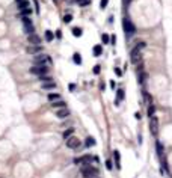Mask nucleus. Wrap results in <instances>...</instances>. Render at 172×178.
I'll return each instance as SVG.
<instances>
[{
  "instance_id": "nucleus-1",
  "label": "nucleus",
  "mask_w": 172,
  "mask_h": 178,
  "mask_svg": "<svg viewBox=\"0 0 172 178\" xmlns=\"http://www.w3.org/2000/svg\"><path fill=\"white\" fill-rule=\"evenodd\" d=\"M146 47L145 42H138V45L131 50V53H130V59H131V62L134 63V65H138L139 62H142V50Z\"/></svg>"
},
{
  "instance_id": "nucleus-2",
  "label": "nucleus",
  "mask_w": 172,
  "mask_h": 178,
  "mask_svg": "<svg viewBox=\"0 0 172 178\" xmlns=\"http://www.w3.org/2000/svg\"><path fill=\"white\" fill-rule=\"evenodd\" d=\"M82 177L83 178H97L98 177V169L92 165H83L82 166Z\"/></svg>"
},
{
  "instance_id": "nucleus-3",
  "label": "nucleus",
  "mask_w": 172,
  "mask_h": 178,
  "mask_svg": "<svg viewBox=\"0 0 172 178\" xmlns=\"http://www.w3.org/2000/svg\"><path fill=\"white\" fill-rule=\"evenodd\" d=\"M122 27H124V32H125V36H133L136 33V26L133 24V21L130 18H124L122 21Z\"/></svg>"
},
{
  "instance_id": "nucleus-4",
  "label": "nucleus",
  "mask_w": 172,
  "mask_h": 178,
  "mask_svg": "<svg viewBox=\"0 0 172 178\" xmlns=\"http://www.w3.org/2000/svg\"><path fill=\"white\" fill-rule=\"evenodd\" d=\"M30 72L36 74V76H44V74L48 72V68H47V65H33L30 68Z\"/></svg>"
},
{
  "instance_id": "nucleus-5",
  "label": "nucleus",
  "mask_w": 172,
  "mask_h": 178,
  "mask_svg": "<svg viewBox=\"0 0 172 178\" xmlns=\"http://www.w3.org/2000/svg\"><path fill=\"white\" fill-rule=\"evenodd\" d=\"M52 63V59L47 56V54H38L35 56V65H50Z\"/></svg>"
},
{
  "instance_id": "nucleus-6",
  "label": "nucleus",
  "mask_w": 172,
  "mask_h": 178,
  "mask_svg": "<svg viewBox=\"0 0 172 178\" xmlns=\"http://www.w3.org/2000/svg\"><path fill=\"white\" fill-rule=\"evenodd\" d=\"M149 130H151L153 136L159 134V119H157V116H151L149 118Z\"/></svg>"
},
{
  "instance_id": "nucleus-7",
  "label": "nucleus",
  "mask_w": 172,
  "mask_h": 178,
  "mask_svg": "<svg viewBox=\"0 0 172 178\" xmlns=\"http://www.w3.org/2000/svg\"><path fill=\"white\" fill-rule=\"evenodd\" d=\"M95 160V159H92L89 154H86V155H83V157H77V159H74V163L76 165H91V161Z\"/></svg>"
},
{
  "instance_id": "nucleus-8",
  "label": "nucleus",
  "mask_w": 172,
  "mask_h": 178,
  "mask_svg": "<svg viewBox=\"0 0 172 178\" xmlns=\"http://www.w3.org/2000/svg\"><path fill=\"white\" fill-rule=\"evenodd\" d=\"M67 146L71 148V150L78 148V146H80V140H78L77 137H74V136H69L68 139H67Z\"/></svg>"
},
{
  "instance_id": "nucleus-9",
  "label": "nucleus",
  "mask_w": 172,
  "mask_h": 178,
  "mask_svg": "<svg viewBox=\"0 0 172 178\" xmlns=\"http://www.w3.org/2000/svg\"><path fill=\"white\" fill-rule=\"evenodd\" d=\"M27 41H29L30 45H41V38L36 35V33H30L29 38H27Z\"/></svg>"
},
{
  "instance_id": "nucleus-10",
  "label": "nucleus",
  "mask_w": 172,
  "mask_h": 178,
  "mask_svg": "<svg viewBox=\"0 0 172 178\" xmlns=\"http://www.w3.org/2000/svg\"><path fill=\"white\" fill-rule=\"evenodd\" d=\"M56 116L59 118V119H65L67 116H69V110L67 107H62V109H58V112H56Z\"/></svg>"
},
{
  "instance_id": "nucleus-11",
  "label": "nucleus",
  "mask_w": 172,
  "mask_h": 178,
  "mask_svg": "<svg viewBox=\"0 0 172 178\" xmlns=\"http://www.w3.org/2000/svg\"><path fill=\"white\" fill-rule=\"evenodd\" d=\"M113 157H115V165H116V169H121V155L119 151H113Z\"/></svg>"
},
{
  "instance_id": "nucleus-12",
  "label": "nucleus",
  "mask_w": 172,
  "mask_h": 178,
  "mask_svg": "<svg viewBox=\"0 0 172 178\" xmlns=\"http://www.w3.org/2000/svg\"><path fill=\"white\" fill-rule=\"evenodd\" d=\"M155 150H157V155H159V157H162V155H163L164 148H163V145H162L160 140H157V142H155Z\"/></svg>"
},
{
  "instance_id": "nucleus-13",
  "label": "nucleus",
  "mask_w": 172,
  "mask_h": 178,
  "mask_svg": "<svg viewBox=\"0 0 172 178\" xmlns=\"http://www.w3.org/2000/svg\"><path fill=\"white\" fill-rule=\"evenodd\" d=\"M27 51H29V53H32V54L39 53V51H42V47H41V45H30V47L27 48Z\"/></svg>"
},
{
  "instance_id": "nucleus-14",
  "label": "nucleus",
  "mask_w": 172,
  "mask_h": 178,
  "mask_svg": "<svg viewBox=\"0 0 172 178\" xmlns=\"http://www.w3.org/2000/svg\"><path fill=\"white\" fill-rule=\"evenodd\" d=\"M53 109H62V107H67V103L65 101H62V100H56V101H53Z\"/></svg>"
},
{
  "instance_id": "nucleus-15",
  "label": "nucleus",
  "mask_w": 172,
  "mask_h": 178,
  "mask_svg": "<svg viewBox=\"0 0 172 178\" xmlns=\"http://www.w3.org/2000/svg\"><path fill=\"white\" fill-rule=\"evenodd\" d=\"M17 5H18V11H20V12L24 11V9H27V8H30V3H29L27 0H23V2H20Z\"/></svg>"
},
{
  "instance_id": "nucleus-16",
  "label": "nucleus",
  "mask_w": 172,
  "mask_h": 178,
  "mask_svg": "<svg viewBox=\"0 0 172 178\" xmlns=\"http://www.w3.org/2000/svg\"><path fill=\"white\" fill-rule=\"evenodd\" d=\"M53 39H54V35H53V32H52V30H45V41L52 42Z\"/></svg>"
},
{
  "instance_id": "nucleus-17",
  "label": "nucleus",
  "mask_w": 172,
  "mask_h": 178,
  "mask_svg": "<svg viewBox=\"0 0 172 178\" xmlns=\"http://www.w3.org/2000/svg\"><path fill=\"white\" fill-rule=\"evenodd\" d=\"M42 88L44 89H54L56 88V83L54 81H47V83H42Z\"/></svg>"
},
{
  "instance_id": "nucleus-18",
  "label": "nucleus",
  "mask_w": 172,
  "mask_h": 178,
  "mask_svg": "<svg viewBox=\"0 0 172 178\" xmlns=\"http://www.w3.org/2000/svg\"><path fill=\"white\" fill-rule=\"evenodd\" d=\"M101 53H103V47H101V45H95L94 47V54L95 56H101Z\"/></svg>"
},
{
  "instance_id": "nucleus-19",
  "label": "nucleus",
  "mask_w": 172,
  "mask_h": 178,
  "mask_svg": "<svg viewBox=\"0 0 172 178\" xmlns=\"http://www.w3.org/2000/svg\"><path fill=\"white\" fill-rule=\"evenodd\" d=\"M73 133H74V128H68V130H65V131H63V139L67 140L69 136H73Z\"/></svg>"
},
{
  "instance_id": "nucleus-20",
  "label": "nucleus",
  "mask_w": 172,
  "mask_h": 178,
  "mask_svg": "<svg viewBox=\"0 0 172 178\" xmlns=\"http://www.w3.org/2000/svg\"><path fill=\"white\" fill-rule=\"evenodd\" d=\"M20 15H21V17H29V15H32V8H27V9H24V11H21Z\"/></svg>"
},
{
  "instance_id": "nucleus-21",
  "label": "nucleus",
  "mask_w": 172,
  "mask_h": 178,
  "mask_svg": "<svg viewBox=\"0 0 172 178\" xmlns=\"http://www.w3.org/2000/svg\"><path fill=\"white\" fill-rule=\"evenodd\" d=\"M60 98V95L59 94H56V92H54V94H48V100H50V101H56V100H59Z\"/></svg>"
},
{
  "instance_id": "nucleus-22",
  "label": "nucleus",
  "mask_w": 172,
  "mask_h": 178,
  "mask_svg": "<svg viewBox=\"0 0 172 178\" xmlns=\"http://www.w3.org/2000/svg\"><path fill=\"white\" fill-rule=\"evenodd\" d=\"M85 145H86V146H94V145H95V139H94V137H88V139H86V142H85Z\"/></svg>"
},
{
  "instance_id": "nucleus-23",
  "label": "nucleus",
  "mask_w": 172,
  "mask_h": 178,
  "mask_svg": "<svg viewBox=\"0 0 172 178\" xmlns=\"http://www.w3.org/2000/svg\"><path fill=\"white\" fill-rule=\"evenodd\" d=\"M39 80L42 81V83H47V81H53V79L50 77V76H45V74H44V76L39 77Z\"/></svg>"
},
{
  "instance_id": "nucleus-24",
  "label": "nucleus",
  "mask_w": 172,
  "mask_h": 178,
  "mask_svg": "<svg viewBox=\"0 0 172 178\" xmlns=\"http://www.w3.org/2000/svg\"><path fill=\"white\" fill-rule=\"evenodd\" d=\"M82 33H83V32H82L80 27H74V29H73V35L74 36H82Z\"/></svg>"
},
{
  "instance_id": "nucleus-25",
  "label": "nucleus",
  "mask_w": 172,
  "mask_h": 178,
  "mask_svg": "<svg viewBox=\"0 0 172 178\" xmlns=\"http://www.w3.org/2000/svg\"><path fill=\"white\" fill-rule=\"evenodd\" d=\"M154 113H155V107L153 104H149V107H148V116L151 118V116H154Z\"/></svg>"
},
{
  "instance_id": "nucleus-26",
  "label": "nucleus",
  "mask_w": 172,
  "mask_h": 178,
  "mask_svg": "<svg viewBox=\"0 0 172 178\" xmlns=\"http://www.w3.org/2000/svg\"><path fill=\"white\" fill-rule=\"evenodd\" d=\"M73 61H74L76 63H78V65H80V63H82V57H80V54L76 53L74 56H73Z\"/></svg>"
},
{
  "instance_id": "nucleus-27",
  "label": "nucleus",
  "mask_w": 172,
  "mask_h": 178,
  "mask_svg": "<svg viewBox=\"0 0 172 178\" xmlns=\"http://www.w3.org/2000/svg\"><path fill=\"white\" fill-rule=\"evenodd\" d=\"M101 39H103L104 44H110V36L107 35V33H104V35L101 36Z\"/></svg>"
},
{
  "instance_id": "nucleus-28",
  "label": "nucleus",
  "mask_w": 172,
  "mask_h": 178,
  "mask_svg": "<svg viewBox=\"0 0 172 178\" xmlns=\"http://www.w3.org/2000/svg\"><path fill=\"white\" fill-rule=\"evenodd\" d=\"M145 79H146V74L145 72H140L139 74V83H145Z\"/></svg>"
},
{
  "instance_id": "nucleus-29",
  "label": "nucleus",
  "mask_w": 172,
  "mask_h": 178,
  "mask_svg": "<svg viewBox=\"0 0 172 178\" xmlns=\"http://www.w3.org/2000/svg\"><path fill=\"white\" fill-rule=\"evenodd\" d=\"M107 5H109V0H101V2H100V8L101 9H106Z\"/></svg>"
},
{
  "instance_id": "nucleus-30",
  "label": "nucleus",
  "mask_w": 172,
  "mask_h": 178,
  "mask_svg": "<svg viewBox=\"0 0 172 178\" xmlns=\"http://www.w3.org/2000/svg\"><path fill=\"white\" fill-rule=\"evenodd\" d=\"M71 21H73V15H71V14H68V15L63 17V23H71Z\"/></svg>"
},
{
  "instance_id": "nucleus-31",
  "label": "nucleus",
  "mask_w": 172,
  "mask_h": 178,
  "mask_svg": "<svg viewBox=\"0 0 172 178\" xmlns=\"http://www.w3.org/2000/svg\"><path fill=\"white\" fill-rule=\"evenodd\" d=\"M122 98H124V91H122V89H118V101H116V103H119Z\"/></svg>"
},
{
  "instance_id": "nucleus-32",
  "label": "nucleus",
  "mask_w": 172,
  "mask_h": 178,
  "mask_svg": "<svg viewBox=\"0 0 172 178\" xmlns=\"http://www.w3.org/2000/svg\"><path fill=\"white\" fill-rule=\"evenodd\" d=\"M100 70H101V66H100V65H95L94 66V74H100Z\"/></svg>"
},
{
  "instance_id": "nucleus-33",
  "label": "nucleus",
  "mask_w": 172,
  "mask_h": 178,
  "mask_svg": "<svg viewBox=\"0 0 172 178\" xmlns=\"http://www.w3.org/2000/svg\"><path fill=\"white\" fill-rule=\"evenodd\" d=\"M106 168H107V169H112L113 168V165H112V161L110 160H106Z\"/></svg>"
},
{
  "instance_id": "nucleus-34",
  "label": "nucleus",
  "mask_w": 172,
  "mask_h": 178,
  "mask_svg": "<svg viewBox=\"0 0 172 178\" xmlns=\"http://www.w3.org/2000/svg\"><path fill=\"white\" fill-rule=\"evenodd\" d=\"M115 42H116V36L113 35V36H110V44L115 45Z\"/></svg>"
},
{
  "instance_id": "nucleus-35",
  "label": "nucleus",
  "mask_w": 172,
  "mask_h": 178,
  "mask_svg": "<svg viewBox=\"0 0 172 178\" xmlns=\"http://www.w3.org/2000/svg\"><path fill=\"white\" fill-rule=\"evenodd\" d=\"M130 2H131V0H122V3H124V6H128V5H130Z\"/></svg>"
},
{
  "instance_id": "nucleus-36",
  "label": "nucleus",
  "mask_w": 172,
  "mask_h": 178,
  "mask_svg": "<svg viewBox=\"0 0 172 178\" xmlns=\"http://www.w3.org/2000/svg\"><path fill=\"white\" fill-rule=\"evenodd\" d=\"M115 72H116V76H121V74H122V72H121V70H119V68H115Z\"/></svg>"
},
{
  "instance_id": "nucleus-37",
  "label": "nucleus",
  "mask_w": 172,
  "mask_h": 178,
  "mask_svg": "<svg viewBox=\"0 0 172 178\" xmlns=\"http://www.w3.org/2000/svg\"><path fill=\"white\" fill-rule=\"evenodd\" d=\"M134 118H136V119H140L142 116H140V113H139V112H136V113H134Z\"/></svg>"
},
{
  "instance_id": "nucleus-38",
  "label": "nucleus",
  "mask_w": 172,
  "mask_h": 178,
  "mask_svg": "<svg viewBox=\"0 0 172 178\" xmlns=\"http://www.w3.org/2000/svg\"><path fill=\"white\" fill-rule=\"evenodd\" d=\"M110 88H112V89H115V81H113V80L110 81Z\"/></svg>"
},
{
  "instance_id": "nucleus-39",
  "label": "nucleus",
  "mask_w": 172,
  "mask_h": 178,
  "mask_svg": "<svg viewBox=\"0 0 172 178\" xmlns=\"http://www.w3.org/2000/svg\"><path fill=\"white\" fill-rule=\"evenodd\" d=\"M15 2H17V3H20V2H23V0H15Z\"/></svg>"
}]
</instances>
